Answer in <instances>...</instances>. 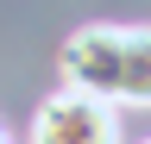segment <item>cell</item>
<instances>
[{
  "label": "cell",
  "mask_w": 151,
  "mask_h": 144,
  "mask_svg": "<svg viewBox=\"0 0 151 144\" xmlns=\"http://www.w3.org/2000/svg\"><path fill=\"white\" fill-rule=\"evenodd\" d=\"M63 88L107 106H151V25H82L63 44Z\"/></svg>",
  "instance_id": "6da1fadb"
},
{
  "label": "cell",
  "mask_w": 151,
  "mask_h": 144,
  "mask_svg": "<svg viewBox=\"0 0 151 144\" xmlns=\"http://www.w3.org/2000/svg\"><path fill=\"white\" fill-rule=\"evenodd\" d=\"M25 144H120V106L76 94V88H57L50 100H38Z\"/></svg>",
  "instance_id": "7a4b0ae2"
},
{
  "label": "cell",
  "mask_w": 151,
  "mask_h": 144,
  "mask_svg": "<svg viewBox=\"0 0 151 144\" xmlns=\"http://www.w3.org/2000/svg\"><path fill=\"white\" fill-rule=\"evenodd\" d=\"M0 144H6V132H0Z\"/></svg>",
  "instance_id": "3957f363"
},
{
  "label": "cell",
  "mask_w": 151,
  "mask_h": 144,
  "mask_svg": "<svg viewBox=\"0 0 151 144\" xmlns=\"http://www.w3.org/2000/svg\"><path fill=\"white\" fill-rule=\"evenodd\" d=\"M145 144H151V138H145Z\"/></svg>",
  "instance_id": "277c9868"
}]
</instances>
